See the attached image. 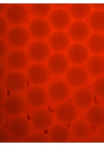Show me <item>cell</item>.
Segmentation results:
<instances>
[{"mask_svg":"<svg viewBox=\"0 0 104 146\" xmlns=\"http://www.w3.org/2000/svg\"><path fill=\"white\" fill-rule=\"evenodd\" d=\"M29 31L24 27L18 25L11 29L8 32V42L11 46L16 49L24 47L29 43L30 39Z\"/></svg>","mask_w":104,"mask_h":146,"instance_id":"6da1fadb","label":"cell"},{"mask_svg":"<svg viewBox=\"0 0 104 146\" xmlns=\"http://www.w3.org/2000/svg\"><path fill=\"white\" fill-rule=\"evenodd\" d=\"M29 59L34 62H44L49 58L50 48L48 44L41 40L33 42L28 49Z\"/></svg>","mask_w":104,"mask_h":146,"instance_id":"7a4b0ae2","label":"cell"},{"mask_svg":"<svg viewBox=\"0 0 104 146\" xmlns=\"http://www.w3.org/2000/svg\"><path fill=\"white\" fill-rule=\"evenodd\" d=\"M26 102L23 97L18 94H14L8 97L4 104V110L11 117L20 116L24 113Z\"/></svg>","mask_w":104,"mask_h":146,"instance_id":"3957f363","label":"cell"},{"mask_svg":"<svg viewBox=\"0 0 104 146\" xmlns=\"http://www.w3.org/2000/svg\"><path fill=\"white\" fill-rule=\"evenodd\" d=\"M28 79L23 72L14 70L9 73L5 80L6 88L14 94L23 92L26 88Z\"/></svg>","mask_w":104,"mask_h":146,"instance_id":"277c9868","label":"cell"},{"mask_svg":"<svg viewBox=\"0 0 104 146\" xmlns=\"http://www.w3.org/2000/svg\"><path fill=\"white\" fill-rule=\"evenodd\" d=\"M26 100L27 103L32 108H42L48 102V93L42 87L35 86L31 87L27 92Z\"/></svg>","mask_w":104,"mask_h":146,"instance_id":"5b68a950","label":"cell"},{"mask_svg":"<svg viewBox=\"0 0 104 146\" xmlns=\"http://www.w3.org/2000/svg\"><path fill=\"white\" fill-rule=\"evenodd\" d=\"M51 27L49 22L45 19L37 18L30 23L28 31L33 39L42 41L49 37Z\"/></svg>","mask_w":104,"mask_h":146,"instance_id":"8992f818","label":"cell"},{"mask_svg":"<svg viewBox=\"0 0 104 146\" xmlns=\"http://www.w3.org/2000/svg\"><path fill=\"white\" fill-rule=\"evenodd\" d=\"M6 19L12 25H20L27 19L28 11L24 5L13 4L10 5L5 13Z\"/></svg>","mask_w":104,"mask_h":146,"instance_id":"52a82bcc","label":"cell"},{"mask_svg":"<svg viewBox=\"0 0 104 146\" xmlns=\"http://www.w3.org/2000/svg\"><path fill=\"white\" fill-rule=\"evenodd\" d=\"M70 93L68 85L61 80L52 82L49 85L47 90L49 97L55 103L63 102L68 98Z\"/></svg>","mask_w":104,"mask_h":146,"instance_id":"ba28073f","label":"cell"},{"mask_svg":"<svg viewBox=\"0 0 104 146\" xmlns=\"http://www.w3.org/2000/svg\"><path fill=\"white\" fill-rule=\"evenodd\" d=\"M55 115L60 123L65 124L72 123L76 119L78 110L75 104L68 102H63L57 107Z\"/></svg>","mask_w":104,"mask_h":146,"instance_id":"9c48e42d","label":"cell"},{"mask_svg":"<svg viewBox=\"0 0 104 146\" xmlns=\"http://www.w3.org/2000/svg\"><path fill=\"white\" fill-rule=\"evenodd\" d=\"M66 78L67 83L74 88H81L86 84L88 79V73L84 68L76 65L68 70Z\"/></svg>","mask_w":104,"mask_h":146,"instance_id":"30bf717a","label":"cell"},{"mask_svg":"<svg viewBox=\"0 0 104 146\" xmlns=\"http://www.w3.org/2000/svg\"><path fill=\"white\" fill-rule=\"evenodd\" d=\"M43 65L38 63L31 65L27 71V78L31 84L40 86L45 84L49 78V71Z\"/></svg>","mask_w":104,"mask_h":146,"instance_id":"8fae6325","label":"cell"},{"mask_svg":"<svg viewBox=\"0 0 104 146\" xmlns=\"http://www.w3.org/2000/svg\"><path fill=\"white\" fill-rule=\"evenodd\" d=\"M90 34V30L89 25L83 21H75L67 28V34L74 42H84L89 38Z\"/></svg>","mask_w":104,"mask_h":146,"instance_id":"7c38bea8","label":"cell"},{"mask_svg":"<svg viewBox=\"0 0 104 146\" xmlns=\"http://www.w3.org/2000/svg\"><path fill=\"white\" fill-rule=\"evenodd\" d=\"M89 50L86 46L81 43L72 44L68 48L67 57L72 64L79 66L88 61Z\"/></svg>","mask_w":104,"mask_h":146,"instance_id":"4fadbf2b","label":"cell"},{"mask_svg":"<svg viewBox=\"0 0 104 146\" xmlns=\"http://www.w3.org/2000/svg\"><path fill=\"white\" fill-rule=\"evenodd\" d=\"M31 130L29 122L23 117H15L11 122L10 131L11 134L15 139L23 140L27 137Z\"/></svg>","mask_w":104,"mask_h":146,"instance_id":"5bb4252c","label":"cell"},{"mask_svg":"<svg viewBox=\"0 0 104 146\" xmlns=\"http://www.w3.org/2000/svg\"><path fill=\"white\" fill-rule=\"evenodd\" d=\"M69 62L67 57L63 54H53L47 60V68L53 75H63L68 70Z\"/></svg>","mask_w":104,"mask_h":146,"instance_id":"9a60e30c","label":"cell"},{"mask_svg":"<svg viewBox=\"0 0 104 146\" xmlns=\"http://www.w3.org/2000/svg\"><path fill=\"white\" fill-rule=\"evenodd\" d=\"M53 121L51 114L45 109H37L31 115V125L37 131H44L48 129L51 126Z\"/></svg>","mask_w":104,"mask_h":146,"instance_id":"2e32d148","label":"cell"},{"mask_svg":"<svg viewBox=\"0 0 104 146\" xmlns=\"http://www.w3.org/2000/svg\"><path fill=\"white\" fill-rule=\"evenodd\" d=\"M28 53L21 49L12 50L7 55L6 61L11 69L14 70H23L26 67L29 62Z\"/></svg>","mask_w":104,"mask_h":146,"instance_id":"e0dca14e","label":"cell"},{"mask_svg":"<svg viewBox=\"0 0 104 146\" xmlns=\"http://www.w3.org/2000/svg\"><path fill=\"white\" fill-rule=\"evenodd\" d=\"M49 20L52 28L61 31L68 27L70 24L71 16L65 9H56L49 14Z\"/></svg>","mask_w":104,"mask_h":146,"instance_id":"ac0fdd59","label":"cell"},{"mask_svg":"<svg viewBox=\"0 0 104 146\" xmlns=\"http://www.w3.org/2000/svg\"><path fill=\"white\" fill-rule=\"evenodd\" d=\"M70 43L68 35L61 31H55L48 37V43L50 48L56 53H62L67 50Z\"/></svg>","mask_w":104,"mask_h":146,"instance_id":"d6986e66","label":"cell"},{"mask_svg":"<svg viewBox=\"0 0 104 146\" xmlns=\"http://www.w3.org/2000/svg\"><path fill=\"white\" fill-rule=\"evenodd\" d=\"M70 129L65 124H55L50 127L48 137L51 143H66L68 142L71 137Z\"/></svg>","mask_w":104,"mask_h":146,"instance_id":"ffe728a7","label":"cell"},{"mask_svg":"<svg viewBox=\"0 0 104 146\" xmlns=\"http://www.w3.org/2000/svg\"><path fill=\"white\" fill-rule=\"evenodd\" d=\"M72 98L75 106L83 109L92 106L94 99L92 92L86 87H81L76 90L72 95Z\"/></svg>","mask_w":104,"mask_h":146,"instance_id":"44dd1931","label":"cell"},{"mask_svg":"<svg viewBox=\"0 0 104 146\" xmlns=\"http://www.w3.org/2000/svg\"><path fill=\"white\" fill-rule=\"evenodd\" d=\"M70 131L72 136L76 140H84L91 134L90 125L82 119H76L71 125Z\"/></svg>","mask_w":104,"mask_h":146,"instance_id":"7402d4cb","label":"cell"},{"mask_svg":"<svg viewBox=\"0 0 104 146\" xmlns=\"http://www.w3.org/2000/svg\"><path fill=\"white\" fill-rule=\"evenodd\" d=\"M87 120L90 124L96 127L104 125V106L95 105L88 108L86 112Z\"/></svg>","mask_w":104,"mask_h":146,"instance_id":"603a6c76","label":"cell"},{"mask_svg":"<svg viewBox=\"0 0 104 146\" xmlns=\"http://www.w3.org/2000/svg\"><path fill=\"white\" fill-rule=\"evenodd\" d=\"M86 70L94 78L101 77L104 74V58L98 55L90 58L87 62Z\"/></svg>","mask_w":104,"mask_h":146,"instance_id":"cb8c5ba5","label":"cell"},{"mask_svg":"<svg viewBox=\"0 0 104 146\" xmlns=\"http://www.w3.org/2000/svg\"><path fill=\"white\" fill-rule=\"evenodd\" d=\"M88 50L93 54L98 55L104 53V35L95 33L91 35L88 39Z\"/></svg>","mask_w":104,"mask_h":146,"instance_id":"d4e9b609","label":"cell"},{"mask_svg":"<svg viewBox=\"0 0 104 146\" xmlns=\"http://www.w3.org/2000/svg\"><path fill=\"white\" fill-rule=\"evenodd\" d=\"M91 5L88 4H72L68 5V12L71 17L77 20H84L89 16Z\"/></svg>","mask_w":104,"mask_h":146,"instance_id":"484cf974","label":"cell"},{"mask_svg":"<svg viewBox=\"0 0 104 146\" xmlns=\"http://www.w3.org/2000/svg\"><path fill=\"white\" fill-rule=\"evenodd\" d=\"M88 25L96 33L104 31V12L96 11L90 14L88 19Z\"/></svg>","mask_w":104,"mask_h":146,"instance_id":"4316f807","label":"cell"},{"mask_svg":"<svg viewBox=\"0 0 104 146\" xmlns=\"http://www.w3.org/2000/svg\"><path fill=\"white\" fill-rule=\"evenodd\" d=\"M30 12L37 18H43L49 15L53 5L50 4H31L29 5Z\"/></svg>","mask_w":104,"mask_h":146,"instance_id":"83f0119b","label":"cell"},{"mask_svg":"<svg viewBox=\"0 0 104 146\" xmlns=\"http://www.w3.org/2000/svg\"><path fill=\"white\" fill-rule=\"evenodd\" d=\"M93 89L97 97L104 99V77L97 78L93 84Z\"/></svg>","mask_w":104,"mask_h":146,"instance_id":"f1b7e54d","label":"cell"},{"mask_svg":"<svg viewBox=\"0 0 104 146\" xmlns=\"http://www.w3.org/2000/svg\"><path fill=\"white\" fill-rule=\"evenodd\" d=\"M27 142L29 143H48L50 141L48 137L43 133L36 132L29 136Z\"/></svg>","mask_w":104,"mask_h":146,"instance_id":"f546056e","label":"cell"},{"mask_svg":"<svg viewBox=\"0 0 104 146\" xmlns=\"http://www.w3.org/2000/svg\"><path fill=\"white\" fill-rule=\"evenodd\" d=\"M12 139V135L10 132L2 127L0 128V142L1 143H9Z\"/></svg>","mask_w":104,"mask_h":146,"instance_id":"4dcf8cb0","label":"cell"},{"mask_svg":"<svg viewBox=\"0 0 104 146\" xmlns=\"http://www.w3.org/2000/svg\"><path fill=\"white\" fill-rule=\"evenodd\" d=\"M8 23L6 19L3 16L0 17V36L3 37L7 34L8 31Z\"/></svg>","mask_w":104,"mask_h":146,"instance_id":"1f68e13d","label":"cell"},{"mask_svg":"<svg viewBox=\"0 0 104 146\" xmlns=\"http://www.w3.org/2000/svg\"><path fill=\"white\" fill-rule=\"evenodd\" d=\"M9 47L7 43L4 40H0V59H4L8 55Z\"/></svg>","mask_w":104,"mask_h":146,"instance_id":"d6a6232c","label":"cell"},{"mask_svg":"<svg viewBox=\"0 0 104 146\" xmlns=\"http://www.w3.org/2000/svg\"><path fill=\"white\" fill-rule=\"evenodd\" d=\"M8 74V69L4 63H0V81L3 82L5 80Z\"/></svg>","mask_w":104,"mask_h":146,"instance_id":"836d02e7","label":"cell"},{"mask_svg":"<svg viewBox=\"0 0 104 146\" xmlns=\"http://www.w3.org/2000/svg\"><path fill=\"white\" fill-rule=\"evenodd\" d=\"M7 98V93L5 88L2 85L0 86V104H3Z\"/></svg>","mask_w":104,"mask_h":146,"instance_id":"e575fe53","label":"cell"},{"mask_svg":"<svg viewBox=\"0 0 104 146\" xmlns=\"http://www.w3.org/2000/svg\"><path fill=\"white\" fill-rule=\"evenodd\" d=\"M6 113L2 108H0V127L2 126L6 123L7 116Z\"/></svg>","mask_w":104,"mask_h":146,"instance_id":"d590c367","label":"cell"},{"mask_svg":"<svg viewBox=\"0 0 104 146\" xmlns=\"http://www.w3.org/2000/svg\"><path fill=\"white\" fill-rule=\"evenodd\" d=\"M88 142L90 143H104V140L97 135L91 137Z\"/></svg>","mask_w":104,"mask_h":146,"instance_id":"8d00e7d4","label":"cell"},{"mask_svg":"<svg viewBox=\"0 0 104 146\" xmlns=\"http://www.w3.org/2000/svg\"><path fill=\"white\" fill-rule=\"evenodd\" d=\"M97 136L101 138L104 140V125L97 127Z\"/></svg>","mask_w":104,"mask_h":146,"instance_id":"74e56055","label":"cell"},{"mask_svg":"<svg viewBox=\"0 0 104 146\" xmlns=\"http://www.w3.org/2000/svg\"><path fill=\"white\" fill-rule=\"evenodd\" d=\"M91 5L93 8L98 11H101L104 9V4H92Z\"/></svg>","mask_w":104,"mask_h":146,"instance_id":"f35d334b","label":"cell"},{"mask_svg":"<svg viewBox=\"0 0 104 146\" xmlns=\"http://www.w3.org/2000/svg\"><path fill=\"white\" fill-rule=\"evenodd\" d=\"M8 7V5L6 4H0V13L1 14L5 13Z\"/></svg>","mask_w":104,"mask_h":146,"instance_id":"ab89813d","label":"cell"},{"mask_svg":"<svg viewBox=\"0 0 104 146\" xmlns=\"http://www.w3.org/2000/svg\"><path fill=\"white\" fill-rule=\"evenodd\" d=\"M53 5L57 9H64L68 6L69 5L67 4H53Z\"/></svg>","mask_w":104,"mask_h":146,"instance_id":"60d3db41","label":"cell"}]
</instances>
